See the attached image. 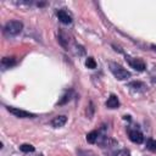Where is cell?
<instances>
[{
    "label": "cell",
    "instance_id": "10",
    "mask_svg": "<svg viewBox=\"0 0 156 156\" xmlns=\"http://www.w3.org/2000/svg\"><path fill=\"white\" fill-rule=\"evenodd\" d=\"M16 63V60L13 58V57H4L2 60H1V65L4 66V67H11V66H13Z\"/></svg>",
    "mask_w": 156,
    "mask_h": 156
},
{
    "label": "cell",
    "instance_id": "5",
    "mask_svg": "<svg viewBox=\"0 0 156 156\" xmlns=\"http://www.w3.org/2000/svg\"><path fill=\"white\" fill-rule=\"evenodd\" d=\"M66 122H67V117L65 115H60V116L54 117V119L51 121V126L55 128H60V127H63Z\"/></svg>",
    "mask_w": 156,
    "mask_h": 156
},
{
    "label": "cell",
    "instance_id": "7",
    "mask_svg": "<svg viewBox=\"0 0 156 156\" xmlns=\"http://www.w3.org/2000/svg\"><path fill=\"white\" fill-rule=\"evenodd\" d=\"M57 18L62 22V23H65V24H69L71 22H72V17L68 15V12H66L65 10H58L57 11Z\"/></svg>",
    "mask_w": 156,
    "mask_h": 156
},
{
    "label": "cell",
    "instance_id": "2",
    "mask_svg": "<svg viewBox=\"0 0 156 156\" xmlns=\"http://www.w3.org/2000/svg\"><path fill=\"white\" fill-rule=\"evenodd\" d=\"M23 28L22 22L20 21H9L4 27V33L6 35H17Z\"/></svg>",
    "mask_w": 156,
    "mask_h": 156
},
{
    "label": "cell",
    "instance_id": "16",
    "mask_svg": "<svg viewBox=\"0 0 156 156\" xmlns=\"http://www.w3.org/2000/svg\"><path fill=\"white\" fill-rule=\"evenodd\" d=\"M69 95H71V93H66V94L62 96V99L57 102V105H63V104H66V102L69 100Z\"/></svg>",
    "mask_w": 156,
    "mask_h": 156
},
{
    "label": "cell",
    "instance_id": "3",
    "mask_svg": "<svg viewBox=\"0 0 156 156\" xmlns=\"http://www.w3.org/2000/svg\"><path fill=\"white\" fill-rule=\"evenodd\" d=\"M7 111L10 113H12L13 116L18 117V118H30V117H35L34 113L32 112H28V111H24V110H21V108H17V107H12V106H9L6 107Z\"/></svg>",
    "mask_w": 156,
    "mask_h": 156
},
{
    "label": "cell",
    "instance_id": "14",
    "mask_svg": "<svg viewBox=\"0 0 156 156\" xmlns=\"http://www.w3.org/2000/svg\"><path fill=\"white\" fill-rule=\"evenodd\" d=\"M128 87H129V88H133V89H140V88H145L144 83H141V82H130V83L128 84Z\"/></svg>",
    "mask_w": 156,
    "mask_h": 156
},
{
    "label": "cell",
    "instance_id": "18",
    "mask_svg": "<svg viewBox=\"0 0 156 156\" xmlns=\"http://www.w3.org/2000/svg\"><path fill=\"white\" fill-rule=\"evenodd\" d=\"M122 156H129V154H128V152H124V154H123Z\"/></svg>",
    "mask_w": 156,
    "mask_h": 156
},
{
    "label": "cell",
    "instance_id": "12",
    "mask_svg": "<svg viewBox=\"0 0 156 156\" xmlns=\"http://www.w3.org/2000/svg\"><path fill=\"white\" fill-rule=\"evenodd\" d=\"M20 150L22 152H33L34 151V146L30 145V144H22L20 146Z\"/></svg>",
    "mask_w": 156,
    "mask_h": 156
},
{
    "label": "cell",
    "instance_id": "1",
    "mask_svg": "<svg viewBox=\"0 0 156 156\" xmlns=\"http://www.w3.org/2000/svg\"><path fill=\"white\" fill-rule=\"evenodd\" d=\"M110 71L112 72V74L118 79V80H126L127 78L130 77V72L127 71L126 68H123L121 65L116 63V62H110Z\"/></svg>",
    "mask_w": 156,
    "mask_h": 156
},
{
    "label": "cell",
    "instance_id": "4",
    "mask_svg": "<svg viewBox=\"0 0 156 156\" xmlns=\"http://www.w3.org/2000/svg\"><path fill=\"white\" fill-rule=\"evenodd\" d=\"M126 60L128 61V63H129L134 69H136V71H139V72H141V71L145 69V63H144L143 60H140V58H133V57H126Z\"/></svg>",
    "mask_w": 156,
    "mask_h": 156
},
{
    "label": "cell",
    "instance_id": "11",
    "mask_svg": "<svg viewBox=\"0 0 156 156\" xmlns=\"http://www.w3.org/2000/svg\"><path fill=\"white\" fill-rule=\"evenodd\" d=\"M146 149L150 150V151H156V140L149 138L146 140Z\"/></svg>",
    "mask_w": 156,
    "mask_h": 156
},
{
    "label": "cell",
    "instance_id": "9",
    "mask_svg": "<svg viewBox=\"0 0 156 156\" xmlns=\"http://www.w3.org/2000/svg\"><path fill=\"white\" fill-rule=\"evenodd\" d=\"M98 136H99L98 130H91L90 133L87 134V141H88L89 144H94V143L98 140Z\"/></svg>",
    "mask_w": 156,
    "mask_h": 156
},
{
    "label": "cell",
    "instance_id": "8",
    "mask_svg": "<svg viewBox=\"0 0 156 156\" xmlns=\"http://www.w3.org/2000/svg\"><path fill=\"white\" fill-rule=\"evenodd\" d=\"M118 105H119V101L116 95H111L106 101V106L108 108H116V107H118Z\"/></svg>",
    "mask_w": 156,
    "mask_h": 156
},
{
    "label": "cell",
    "instance_id": "13",
    "mask_svg": "<svg viewBox=\"0 0 156 156\" xmlns=\"http://www.w3.org/2000/svg\"><path fill=\"white\" fill-rule=\"evenodd\" d=\"M85 66H87L88 68L94 69V68H96V62H95V60H94L93 57H88L87 61H85Z\"/></svg>",
    "mask_w": 156,
    "mask_h": 156
},
{
    "label": "cell",
    "instance_id": "6",
    "mask_svg": "<svg viewBox=\"0 0 156 156\" xmlns=\"http://www.w3.org/2000/svg\"><path fill=\"white\" fill-rule=\"evenodd\" d=\"M129 139H130L133 143H135V144H141V143L144 141L143 134H141L140 132H138V130H130V132H129Z\"/></svg>",
    "mask_w": 156,
    "mask_h": 156
},
{
    "label": "cell",
    "instance_id": "15",
    "mask_svg": "<svg viewBox=\"0 0 156 156\" xmlns=\"http://www.w3.org/2000/svg\"><path fill=\"white\" fill-rule=\"evenodd\" d=\"M78 156H95L91 150H78Z\"/></svg>",
    "mask_w": 156,
    "mask_h": 156
},
{
    "label": "cell",
    "instance_id": "17",
    "mask_svg": "<svg viewBox=\"0 0 156 156\" xmlns=\"http://www.w3.org/2000/svg\"><path fill=\"white\" fill-rule=\"evenodd\" d=\"M151 48H152V49L156 51V45H155V44H152V45H151Z\"/></svg>",
    "mask_w": 156,
    "mask_h": 156
}]
</instances>
